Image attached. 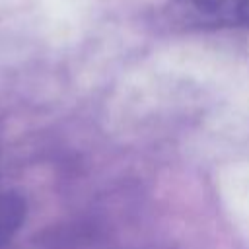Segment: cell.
Returning a JSON list of instances; mask_svg holds the SVG:
<instances>
[{"label":"cell","instance_id":"cell-1","mask_svg":"<svg viewBox=\"0 0 249 249\" xmlns=\"http://www.w3.org/2000/svg\"><path fill=\"white\" fill-rule=\"evenodd\" d=\"M187 19L204 27H247L249 0H175Z\"/></svg>","mask_w":249,"mask_h":249},{"label":"cell","instance_id":"cell-2","mask_svg":"<svg viewBox=\"0 0 249 249\" xmlns=\"http://www.w3.org/2000/svg\"><path fill=\"white\" fill-rule=\"evenodd\" d=\"M25 220V202L18 193L0 191V247H4Z\"/></svg>","mask_w":249,"mask_h":249}]
</instances>
